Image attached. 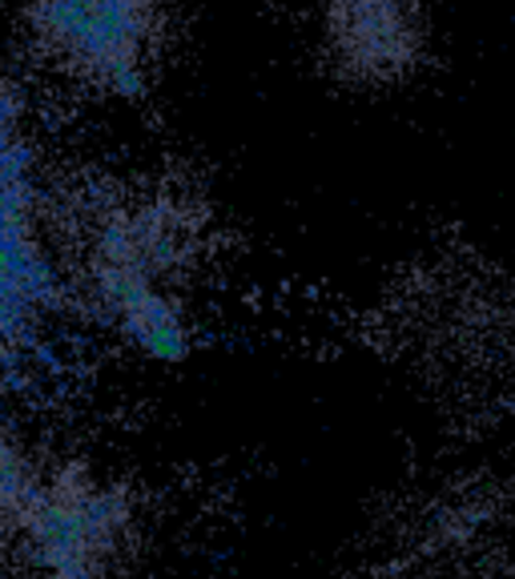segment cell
I'll list each match as a JSON object with an SVG mask.
<instances>
[{
  "label": "cell",
  "instance_id": "obj_5",
  "mask_svg": "<svg viewBox=\"0 0 515 579\" xmlns=\"http://www.w3.org/2000/svg\"><path fill=\"white\" fill-rule=\"evenodd\" d=\"M45 467L28 455V447L0 427V535L9 540L37 495Z\"/></svg>",
  "mask_w": 515,
  "mask_h": 579
},
{
  "label": "cell",
  "instance_id": "obj_3",
  "mask_svg": "<svg viewBox=\"0 0 515 579\" xmlns=\"http://www.w3.org/2000/svg\"><path fill=\"white\" fill-rule=\"evenodd\" d=\"M129 535V503L85 467L45 471L9 540L45 579H105Z\"/></svg>",
  "mask_w": 515,
  "mask_h": 579
},
{
  "label": "cell",
  "instance_id": "obj_4",
  "mask_svg": "<svg viewBox=\"0 0 515 579\" xmlns=\"http://www.w3.org/2000/svg\"><path fill=\"white\" fill-rule=\"evenodd\" d=\"M318 49L342 85H402L428 61V0H327L318 16Z\"/></svg>",
  "mask_w": 515,
  "mask_h": 579
},
{
  "label": "cell",
  "instance_id": "obj_1",
  "mask_svg": "<svg viewBox=\"0 0 515 579\" xmlns=\"http://www.w3.org/2000/svg\"><path fill=\"white\" fill-rule=\"evenodd\" d=\"M165 21V0H21L37 61L69 85L114 101L145 93Z\"/></svg>",
  "mask_w": 515,
  "mask_h": 579
},
{
  "label": "cell",
  "instance_id": "obj_2",
  "mask_svg": "<svg viewBox=\"0 0 515 579\" xmlns=\"http://www.w3.org/2000/svg\"><path fill=\"white\" fill-rule=\"evenodd\" d=\"M61 294V270L45 238L37 149L25 101L0 73V358L21 355Z\"/></svg>",
  "mask_w": 515,
  "mask_h": 579
}]
</instances>
